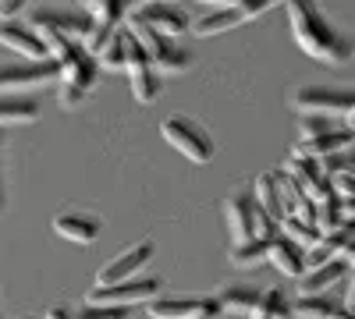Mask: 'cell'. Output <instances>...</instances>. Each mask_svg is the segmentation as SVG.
I'll list each match as a JSON object with an SVG mask.
<instances>
[{
  "label": "cell",
  "instance_id": "74e56055",
  "mask_svg": "<svg viewBox=\"0 0 355 319\" xmlns=\"http://www.w3.org/2000/svg\"><path fill=\"white\" fill-rule=\"evenodd\" d=\"M352 61H355V43H352Z\"/></svg>",
  "mask_w": 355,
  "mask_h": 319
},
{
  "label": "cell",
  "instance_id": "f1b7e54d",
  "mask_svg": "<svg viewBox=\"0 0 355 319\" xmlns=\"http://www.w3.org/2000/svg\"><path fill=\"white\" fill-rule=\"evenodd\" d=\"M21 0H0V21H15L21 15Z\"/></svg>",
  "mask_w": 355,
  "mask_h": 319
},
{
  "label": "cell",
  "instance_id": "e575fe53",
  "mask_svg": "<svg viewBox=\"0 0 355 319\" xmlns=\"http://www.w3.org/2000/svg\"><path fill=\"white\" fill-rule=\"evenodd\" d=\"M249 319H270V316H266V312H263V309H259V305H256V309H252V312H249Z\"/></svg>",
  "mask_w": 355,
  "mask_h": 319
},
{
  "label": "cell",
  "instance_id": "5b68a950",
  "mask_svg": "<svg viewBox=\"0 0 355 319\" xmlns=\"http://www.w3.org/2000/svg\"><path fill=\"white\" fill-rule=\"evenodd\" d=\"M128 28H146V33H157L164 39H174L178 33H185L192 25L189 11L178 4H135L125 11Z\"/></svg>",
  "mask_w": 355,
  "mask_h": 319
},
{
  "label": "cell",
  "instance_id": "52a82bcc",
  "mask_svg": "<svg viewBox=\"0 0 355 319\" xmlns=\"http://www.w3.org/2000/svg\"><path fill=\"white\" fill-rule=\"evenodd\" d=\"M214 11H206L202 18H196V36H217V33H227V28L242 25L263 11L274 8V0H227V4H220V0H214Z\"/></svg>",
  "mask_w": 355,
  "mask_h": 319
},
{
  "label": "cell",
  "instance_id": "9c48e42d",
  "mask_svg": "<svg viewBox=\"0 0 355 319\" xmlns=\"http://www.w3.org/2000/svg\"><path fill=\"white\" fill-rule=\"evenodd\" d=\"M82 11L89 15V33L82 39V50L96 57V50L117 33V28H121L128 4L125 0H93V4H85Z\"/></svg>",
  "mask_w": 355,
  "mask_h": 319
},
{
  "label": "cell",
  "instance_id": "6da1fadb",
  "mask_svg": "<svg viewBox=\"0 0 355 319\" xmlns=\"http://www.w3.org/2000/svg\"><path fill=\"white\" fill-rule=\"evenodd\" d=\"M288 21H291L295 43H299L313 61H323V64L352 61V46L341 39V33L331 25V18L323 15L320 8L302 4V0H291L288 4Z\"/></svg>",
  "mask_w": 355,
  "mask_h": 319
},
{
  "label": "cell",
  "instance_id": "9a60e30c",
  "mask_svg": "<svg viewBox=\"0 0 355 319\" xmlns=\"http://www.w3.org/2000/svg\"><path fill=\"white\" fill-rule=\"evenodd\" d=\"M0 46L21 53L25 61H50L46 43H43L25 21H18V18H15V21H0Z\"/></svg>",
  "mask_w": 355,
  "mask_h": 319
},
{
  "label": "cell",
  "instance_id": "8fae6325",
  "mask_svg": "<svg viewBox=\"0 0 355 319\" xmlns=\"http://www.w3.org/2000/svg\"><path fill=\"white\" fill-rule=\"evenodd\" d=\"M53 78H61V64L53 61H15V64H0V93L8 89H36Z\"/></svg>",
  "mask_w": 355,
  "mask_h": 319
},
{
  "label": "cell",
  "instance_id": "4316f807",
  "mask_svg": "<svg viewBox=\"0 0 355 319\" xmlns=\"http://www.w3.org/2000/svg\"><path fill=\"white\" fill-rule=\"evenodd\" d=\"M259 309L270 319H291V302L284 298L281 287H266V291L259 295Z\"/></svg>",
  "mask_w": 355,
  "mask_h": 319
},
{
  "label": "cell",
  "instance_id": "d4e9b609",
  "mask_svg": "<svg viewBox=\"0 0 355 319\" xmlns=\"http://www.w3.org/2000/svg\"><path fill=\"white\" fill-rule=\"evenodd\" d=\"M266 252H270V238H252L245 245H231V263L239 270H252L266 263Z\"/></svg>",
  "mask_w": 355,
  "mask_h": 319
},
{
  "label": "cell",
  "instance_id": "cb8c5ba5",
  "mask_svg": "<svg viewBox=\"0 0 355 319\" xmlns=\"http://www.w3.org/2000/svg\"><path fill=\"white\" fill-rule=\"evenodd\" d=\"M252 199H256V206L270 217L274 224L284 220V210H281V195H277V181H274V170L270 174H263V178H256V185L249 188Z\"/></svg>",
  "mask_w": 355,
  "mask_h": 319
},
{
  "label": "cell",
  "instance_id": "836d02e7",
  "mask_svg": "<svg viewBox=\"0 0 355 319\" xmlns=\"http://www.w3.org/2000/svg\"><path fill=\"white\" fill-rule=\"evenodd\" d=\"M0 146H4V135H0ZM0 213H4V174H0Z\"/></svg>",
  "mask_w": 355,
  "mask_h": 319
},
{
  "label": "cell",
  "instance_id": "30bf717a",
  "mask_svg": "<svg viewBox=\"0 0 355 319\" xmlns=\"http://www.w3.org/2000/svg\"><path fill=\"white\" fill-rule=\"evenodd\" d=\"M153 252H157V245H153L150 238H142V241L128 245L121 255H114L110 263L96 273V287H114V284H121V280L139 277V273H142V266L153 259Z\"/></svg>",
  "mask_w": 355,
  "mask_h": 319
},
{
  "label": "cell",
  "instance_id": "83f0119b",
  "mask_svg": "<svg viewBox=\"0 0 355 319\" xmlns=\"http://www.w3.org/2000/svg\"><path fill=\"white\" fill-rule=\"evenodd\" d=\"M132 309H121V305H82V312L75 319H128Z\"/></svg>",
  "mask_w": 355,
  "mask_h": 319
},
{
  "label": "cell",
  "instance_id": "7a4b0ae2",
  "mask_svg": "<svg viewBox=\"0 0 355 319\" xmlns=\"http://www.w3.org/2000/svg\"><path fill=\"white\" fill-rule=\"evenodd\" d=\"M160 135L167 138V146H174L182 156H189L192 163H210L217 146H214V135L206 131L199 121H192L189 113H171L160 125Z\"/></svg>",
  "mask_w": 355,
  "mask_h": 319
},
{
  "label": "cell",
  "instance_id": "4dcf8cb0",
  "mask_svg": "<svg viewBox=\"0 0 355 319\" xmlns=\"http://www.w3.org/2000/svg\"><path fill=\"white\" fill-rule=\"evenodd\" d=\"M46 319H75L68 309H61V305H53V309H46Z\"/></svg>",
  "mask_w": 355,
  "mask_h": 319
},
{
  "label": "cell",
  "instance_id": "8d00e7d4",
  "mask_svg": "<svg viewBox=\"0 0 355 319\" xmlns=\"http://www.w3.org/2000/svg\"><path fill=\"white\" fill-rule=\"evenodd\" d=\"M348 227H352V238H355V224H348Z\"/></svg>",
  "mask_w": 355,
  "mask_h": 319
},
{
  "label": "cell",
  "instance_id": "7c38bea8",
  "mask_svg": "<svg viewBox=\"0 0 355 319\" xmlns=\"http://www.w3.org/2000/svg\"><path fill=\"white\" fill-rule=\"evenodd\" d=\"M125 71H128V78H132V96H135L139 103H153V100L160 96V71L153 68L150 53H146V50L132 39V33H128V61H125Z\"/></svg>",
  "mask_w": 355,
  "mask_h": 319
},
{
  "label": "cell",
  "instance_id": "ba28073f",
  "mask_svg": "<svg viewBox=\"0 0 355 319\" xmlns=\"http://www.w3.org/2000/svg\"><path fill=\"white\" fill-rule=\"evenodd\" d=\"M160 287L164 280L160 277H132V280H121L114 287H96L85 302L89 305H121V309H132V305H150L153 298H160Z\"/></svg>",
  "mask_w": 355,
  "mask_h": 319
},
{
  "label": "cell",
  "instance_id": "ffe728a7",
  "mask_svg": "<svg viewBox=\"0 0 355 319\" xmlns=\"http://www.w3.org/2000/svg\"><path fill=\"white\" fill-rule=\"evenodd\" d=\"M345 263L341 259H327V263H320V266H313V270H306L302 277H299V287H302V295H323L327 287H334L341 277H345Z\"/></svg>",
  "mask_w": 355,
  "mask_h": 319
},
{
  "label": "cell",
  "instance_id": "277c9868",
  "mask_svg": "<svg viewBox=\"0 0 355 319\" xmlns=\"http://www.w3.org/2000/svg\"><path fill=\"white\" fill-rule=\"evenodd\" d=\"M25 25L36 36H64V39L82 43L89 33V15L82 8H33Z\"/></svg>",
  "mask_w": 355,
  "mask_h": 319
},
{
  "label": "cell",
  "instance_id": "1f68e13d",
  "mask_svg": "<svg viewBox=\"0 0 355 319\" xmlns=\"http://www.w3.org/2000/svg\"><path fill=\"white\" fill-rule=\"evenodd\" d=\"M348 312H355V277H352V284H348V295H345V302H341Z\"/></svg>",
  "mask_w": 355,
  "mask_h": 319
},
{
  "label": "cell",
  "instance_id": "8992f818",
  "mask_svg": "<svg viewBox=\"0 0 355 319\" xmlns=\"http://www.w3.org/2000/svg\"><path fill=\"white\" fill-rule=\"evenodd\" d=\"M355 103V89L345 85H302L291 96V107L299 113H320V118H348V110Z\"/></svg>",
  "mask_w": 355,
  "mask_h": 319
},
{
  "label": "cell",
  "instance_id": "d590c367",
  "mask_svg": "<svg viewBox=\"0 0 355 319\" xmlns=\"http://www.w3.org/2000/svg\"><path fill=\"white\" fill-rule=\"evenodd\" d=\"M128 319H153V316H146V312H142V316H135V312H132V316H128Z\"/></svg>",
  "mask_w": 355,
  "mask_h": 319
},
{
  "label": "cell",
  "instance_id": "2e32d148",
  "mask_svg": "<svg viewBox=\"0 0 355 319\" xmlns=\"http://www.w3.org/2000/svg\"><path fill=\"white\" fill-rule=\"evenodd\" d=\"M53 230H57L61 238H68V241L89 245V241H96V238H100L103 224H100V217H93V213L68 210V213H57V217H53Z\"/></svg>",
  "mask_w": 355,
  "mask_h": 319
},
{
  "label": "cell",
  "instance_id": "484cf974",
  "mask_svg": "<svg viewBox=\"0 0 355 319\" xmlns=\"http://www.w3.org/2000/svg\"><path fill=\"white\" fill-rule=\"evenodd\" d=\"M345 125L338 118H320V113H302L299 118V131H302V142H313V138H323L331 131H341Z\"/></svg>",
  "mask_w": 355,
  "mask_h": 319
},
{
  "label": "cell",
  "instance_id": "44dd1931",
  "mask_svg": "<svg viewBox=\"0 0 355 319\" xmlns=\"http://www.w3.org/2000/svg\"><path fill=\"white\" fill-rule=\"evenodd\" d=\"M259 287H249V284H234V287H224L220 295H214L217 298V305H220V316L227 312V316H249L256 305H259Z\"/></svg>",
  "mask_w": 355,
  "mask_h": 319
},
{
  "label": "cell",
  "instance_id": "5bb4252c",
  "mask_svg": "<svg viewBox=\"0 0 355 319\" xmlns=\"http://www.w3.org/2000/svg\"><path fill=\"white\" fill-rule=\"evenodd\" d=\"M146 316H153V319H214V316H220V305L214 295H206V298H153L146 305Z\"/></svg>",
  "mask_w": 355,
  "mask_h": 319
},
{
  "label": "cell",
  "instance_id": "f546056e",
  "mask_svg": "<svg viewBox=\"0 0 355 319\" xmlns=\"http://www.w3.org/2000/svg\"><path fill=\"white\" fill-rule=\"evenodd\" d=\"M341 167H345V170H348V174H352V178H355V146H352V149H345V153H341Z\"/></svg>",
  "mask_w": 355,
  "mask_h": 319
},
{
  "label": "cell",
  "instance_id": "e0dca14e",
  "mask_svg": "<svg viewBox=\"0 0 355 319\" xmlns=\"http://www.w3.org/2000/svg\"><path fill=\"white\" fill-rule=\"evenodd\" d=\"M355 146V131L341 128V131H331V135H323V138H313V142H302L299 138V146L291 149L295 160H327V156H338L345 149Z\"/></svg>",
  "mask_w": 355,
  "mask_h": 319
},
{
  "label": "cell",
  "instance_id": "d6a6232c",
  "mask_svg": "<svg viewBox=\"0 0 355 319\" xmlns=\"http://www.w3.org/2000/svg\"><path fill=\"white\" fill-rule=\"evenodd\" d=\"M331 319H355V312H348V309H345V305H338V312H334V316H331Z\"/></svg>",
  "mask_w": 355,
  "mask_h": 319
},
{
  "label": "cell",
  "instance_id": "4fadbf2b",
  "mask_svg": "<svg viewBox=\"0 0 355 319\" xmlns=\"http://www.w3.org/2000/svg\"><path fill=\"white\" fill-rule=\"evenodd\" d=\"M224 213H227V230H231V245H245L256 238V217L259 206L249 188H239L234 195L224 199Z\"/></svg>",
  "mask_w": 355,
  "mask_h": 319
},
{
  "label": "cell",
  "instance_id": "3957f363",
  "mask_svg": "<svg viewBox=\"0 0 355 319\" xmlns=\"http://www.w3.org/2000/svg\"><path fill=\"white\" fill-rule=\"evenodd\" d=\"M100 78V64L93 53H85L82 46H75L64 61H61V89H57V103L64 110H75Z\"/></svg>",
  "mask_w": 355,
  "mask_h": 319
},
{
  "label": "cell",
  "instance_id": "d6986e66",
  "mask_svg": "<svg viewBox=\"0 0 355 319\" xmlns=\"http://www.w3.org/2000/svg\"><path fill=\"white\" fill-rule=\"evenodd\" d=\"M40 118V100L21 93H0V125H28Z\"/></svg>",
  "mask_w": 355,
  "mask_h": 319
},
{
  "label": "cell",
  "instance_id": "603a6c76",
  "mask_svg": "<svg viewBox=\"0 0 355 319\" xmlns=\"http://www.w3.org/2000/svg\"><path fill=\"white\" fill-rule=\"evenodd\" d=\"M338 305L341 302L331 295H299L291 302V319H331Z\"/></svg>",
  "mask_w": 355,
  "mask_h": 319
},
{
  "label": "cell",
  "instance_id": "7402d4cb",
  "mask_svg": "<svg viewBox=\"0 0 355 319\" xmlns=\"http://www.w3.org/2000/svg\"><path fill=\"white\" fill-rule=\"evenodd\" d=\"M125 61H128V28H117L96 50V64H100V71H125Z\"/></svg>",
  "mask_w": 355,
  "mask_h": 319
},
{
  "label": "cell",
  "instance_id": "ac0fdd59",
  "mask_svg": "<svg viewBox=\"0 0 355 319\" xmlns=\"http://www.w3.org/2000/svg\"><path fill=\"white\" fill-rule=\"evenodd\" d=\"M266 259L284 273V277H302L306 273V248H299L295 241H288L284 235H274L270 238V252Z\"/></svg>",
  "mask_w": 355,
  "mask_h": 319
}]
</instances>
